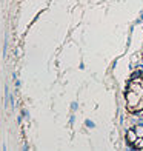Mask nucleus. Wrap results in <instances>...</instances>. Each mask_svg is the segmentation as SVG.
I'll return each instance as SVG.
<instances>
[{
  "instance_id": "obj_1",
  "label": "nucleus",
  "mask_w": 143,
  "mask_h": 151,
  "mask_svg": "<svg viewBox=\"0 0 143 151\" xmlns=\"http://www.w3.org/2000/svg\"><path fill=\"white\" fill-rule=\"evenodd\" d=\"M86 125H88V127H91V128H92V127H94V123H92V122H89V120H86Z\"/></svg>"
},
{
  "instance_id": "obj_2",
  "label": "nucleus",
  "mask_w": 143,
  "mask_h": 151,
  "mask_svg": "<svg viewBox=\"0 0 143 151\" xmlns=\"http://www.w3.org/2000/svg\"><path fill=\"white\" fill-rule=\"evenodd\" d=\"M2 52H3V51H0V60H2Z\"/></svg>"
}]
</instances>
